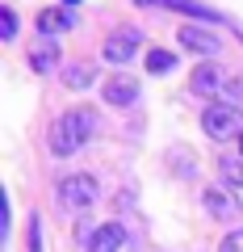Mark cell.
<instances>
[{
  "mask_svg": "<svg viewBox=\"0 0 243 252\" xmlns=\"http://www.w3.org/2000/svg\"><path fill=\"white\" fill-rule=\"evenodd\" d=\"M138 9H155V4H163V9H168V0H135Z\"/></svg>",
  "mask_w": 243,
  "mask_h": 252,
  "instance_id": "19",
  "label": "cell"
},
{
  "mask_svg": "<svg viewBox=\"0 0 243 252\" xmlns=\"http://www.w3.org/2000/svg\"><path fill=\"white\" fill-rule=\"evenodd\" d=\"M218 172H222V181H226L231 189H243V160L222 156V160H218Z\"/></svg>",
  "mask_w": 243,
  "mask_h": 252,
  "instance_id": "12",
  "label": "cell"
},
{
  "mask_svg": "<svg viewBox=\"0 0 243 252\" xmlns=\"http://www.w3.org/2000/svg\"><path fill=\"white\" fill-rule=\"evenodd\" d=\"M54 63H59V46L54 42H42L34 55H29V67H34V72H51Z\"/></svg>",
  "mask_w": 243,
  "mask_h": 252,
  "instance_id": "11",
  "label": "cell"
},
{
  "mask_svg": "<svg viewBox=\"0 0 243 252\" xmlns=\"http://www.w3.org/2000/svg\"><path fill=\"white\" fill-rule=\"evenodd\" d=\"M29 252H42V235H38V219L29 223Z\"/></svg>",
  "mask_w": 243,
  "mask_h": 252,
  "instance_id": "18",
  "label": "cell"
},
{
  "mask_svg": "<svg viewBox=\"0 0 243 252\" xmlns=\"http://www.w3.org/2000/svg\"><path fill=\"white\" fill-rule=\"evenodd\" d=\"M239 156H243V135H239Z\"/></svg>",
  "mask_w": 243,
  "mask_h": 252,
  "instance_id": "20",
  "label": "cell"
},
{
  "mask_svg": "<svg viewBox=\"0 0 243 252\" xmlns=\"http://www.w3.org/2000/svg\"><path fill=\"white\" fill-rule=\"evenodd\" d=\"M63 4H76V0H63Z\"/></svg>",
  "mask_w": 243,
  "mask_h": 252,
  "instance_id": "21",
  "label": "cell"
},
{
  "mask_svg": "<svg viewBox=\"0 0 243 252\" xmlns=\"http://www.w3.org/2000/svg\"><path fill=\"white\" fill-rule=\"evenodd\" d=\"M201 202H206V210H214V215H222V219L235 215V202L226 198V193H218V189H206V198H201Z\"/></svg>",
  "mask_w": 243,
  "mask_h": 252,
  "instance_id": "13",
  "label": "cell"
},
{
  "mask_svg": "<svg viewBox=\"0 0 243 252\" xmlns=\"http://www.w3.org/2000/svg\"><path fill=\"white\" fill-rule=\"evenodd\" d=\"M176 38H180V46H189L197 55H218V38L210 30H201V26H180Z\"/></svg>",
  "mask_w": 243,
  "mask_h": 252,
  "instance_id": "6",
  "label": "cell"
},
{
  "mask_svg": "<svg viewBox=\"0 0 243 252\" xmlns=\"http://www.w3.org/2000/svg\"><path fill=\"white\" fill-rule=\"evenodd\" d=\"M201 130H206L210 139L243 135V109L231 105V101H214V105H206V114H201Z\"/></svg>",
  "mask_w": 243,
  "mask_h": 252,
  "instance_id": "2",
  "label": "cell"
},
{
  "mask_svg": "<svg viewBox=\"0 0 243 252\" xmlns=\"http://www.w3.org/2000/svg\"><path fill=\"white\" fill-rule=\"evenodd\" d=\"M97 130V114L92 109H67L51 122V152L54 156H76Z\"/></svg>",
  "mask_w": 243,
  "mask_h": 252,
  "instance_id": "1",
  "label": "cell"
},
{
  "mask_svg": "<svg viewBox=\"0 0 243 252\" xmlns=\"http://www.w3.org/2000/svg\"><path fill=\"white\" fill-rule=\"evenodd\" d=\"M218 252H243V227H239V231H231V235H226V240H222V248H218Z\"/></svg>",
  "mask_w": 243,
  "mask_h": 252,
  "instance_id": "16",
  "label": "cell"
},
{
  "mask_svg": "<svg viewBox=\"0 0 243 252\" xmlns=\"http://www.w3.org/2000/svg\"><path fill=\"white\" fill-rule=\"evenodd\" d=\"M0 38H4V42L17 38V13L13 9H0Z\"/></svg>",
  "mask_w": 243,
  "mask_h": 252,
  "instance_id": "15",
  "label": "cell"
},
{
  "mask_svg": "<svg viewBox=\"0 0 243 252\" xmlns=\"http://www.w3.org/2000/svg\"><path fill=\"white\" fill-rule=\"evenodd\" d=\"M72 26V13L67 9H42L38 13V30L42 34H59V30H67Z\"/></svg>",
  "mask_w": 243,
  "mask_h": 252,
  "instance_id": "10",
  "label": "cell"
},
{
  "mask_svg": "<svg viewBox=\"0 0 243 252\" xmlns=\"http://www.w3.org/2000/svg\"><path fill=\"white\" fill-rule=\"evenodd\" d=\"M63 80H67V89H88V84L97 80V67H92V63H67Z\"/></svg>",
  "mask_w": 243,
  "mask_h": 252,
  "instance_id": "9",
  "label": "cell"
},
{
  "mask_svg": "<svg viewBox=\"0 0 243 252\" xmlns=\"http://www.w3.org/2000/svg\"><path fill=\"white\" fill-rule=\"evenodd\" d=\"M101 97H105L109 105H130V101L138 97V84L130 80V76H113V80L101 84Z\"/></svg>",
  "mask_w": 243,
  "mask_h": 252,
  "instance_id": "7",
  "label": "cell"
},
{
  "mask_svg": "<svg viewBox=\"0 0 243 252\" xmlns=\"http://www.w3.org/2000/svg\"><path fill=\"white\" fill-rule=\"evenodd\" d=\"M172 67H176V55L172 51H147V72H172Z\"/></svg>",
  "mask_w": 243,
  "mask_h": 252,
  "instance_id": "14",
  "label": "cell"
},
{
  "mask_svg": "<svg viewBox=\"0 0 243 252\" xmlns=\"http://www.w3.org/2000/svg\"><path fill=\"white\" fill-rule=\"evenodd\" d=\"M226 97H231V105L243 101V76H231V80H226Z\"/></svg>",
  "mask_w": 243,
  "mask_h": 252,
  "instance_id": "17",
  "label": "cell"
},
{
  "mask_svg": "<svg viewBox=\"0 0 243 252\" xmlns=\"http://www.w3.org/2000/svg\"><path fill=\"white\" fill-rule=\"evenodd\" d=\"M122 244H126V227H122V223H101L97 231L88 235L84 248H88V252H122Z\"/></svg>",
  "mask_w": 243,
  "mask_h": 252,
  "instance_id": "5",
  "label": "cell"
},
{
  "mask_svg": "<svg viewBox=\"0 0 243 252\" xmlns=\"http://www.w3.org/2000/svg\"><path fill=\"white\" fill-rule=\"evenodd\" d=\"M97 181L88 177V172H76V177H63L59 181V202H63L67 210H88L92 202H97Z\"/></svg>",
  "mask_w": 243,
  "mask_h": 252,
  "instance_id": "3",
  "label": "cell"
},
{
  "mask_svg": "<svg viewBox=\"0 0 243 252\" xmlns=\"http://www.w3.org/2000/svg\"><path fill=\"white\" fill-rule=\"evenodd\" d=\"M189 89L197 93V97H214V93H218V89H226V84H222V72H218L214 63H201L197 72H193Z\"/></svg>",
  "mask_w": 243,
  "mask_h": 252,
  "instance_id": "8",
  "label": "cell"
},
{
  "mask_svg": "<svg viewBox=\"0 0 243 252\" xmlns=\"http://www.w3.org/2000/svg\"><path fill=\"white\" fill-rule=\"evenodd\" d=\"M138 46H143V34H138V30H117V34H109V38H105L101 55H105L109 63H130Z\"/></svg>",
  "mask_w": 243,
  "mask_h": 252,
  "instance_id": "4",
  "label": "cell"
}]
</instances>
